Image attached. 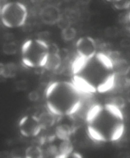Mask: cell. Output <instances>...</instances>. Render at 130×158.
I'll return each mask as SVG.
<instances>
[{"label":"cell","mask_w":130,"mask_h":158,"mask_svg":"<svg viewBox=\"0 0 130 158\" xmlns=\"http://www.w3.org/2000/svg\"><path fill=\"white\" fill-rule=\"evenodd\" d=\"M113 74L107 57L98 52L84 61L75 73L74 77L85 89L93 93L100 92L110 80Z\"/></svg>","instance_id":"obj_1"},{"label":"cell","mask_w":130,"mask_h":158,"mask_svg":"<svg viewBox=\"0 0 130 158\" xmlns=\"http://www.w3.org/2000/svg\"><path fill=\"white\" fill-rule=\"evenodd\" d=\"M74 85L55 81L47 87L45 94L47 108L57 117L69 115L84 98L81 91Z\"/></svg>","instance_id":"obj_2"},{"label":"cell","mask_w":130,"mask_h":158,"mask_svg":"<svg viewBox=\"0 0 130 158\" xmlns=\"http://www.w3.org/2000/svg\"><path fill=\"white\" fill-rule=\"evenodd\" d=\"M87 129L100 142L112 141L121 137L125 126L122 111L108 106H101L88 123Z\"/></svg>","instance_id":"obj_3"},{"label":"cell","mask_w":130,"mask_h":158,"mask_svg":"<svg viewBox=\"0 0 130 158\" xmlns=\"http://www.w3.org/2000/svg\"><path fill=\"white\" fill-rule=\"evenodd\" d=\"M48 53L49 45L46 42L39 39L30 40L22 47V61L29 67H43Z\"/></svg>","instance_id":"obj_4"},{"label":"cell","mask_w":130,"mask_h":158,"mask_svg":"<svg viewBox=\"0 0 130 158\" xmlns=\"http://www.w3.org/2000/svg\"><path fill=\"white\" fill-rule=\"evenodd\" d=\"M1 16L3 23L10 28L21 26L25 23L28 16L26 7L17 2L7 3L2 7Z\"/></svg>","instance_id":"obj_5"},{"label":"cell","mask_w":130,"mask_h":158,"mask_svg":"<svg viewBox=\"0 0 130 158\" xmlns=\"http://www.w3.org/2000/svg\"><path fill=\"white\" fill-rule=\"evenodd\" d=\"M75 47L78 56L85 59L97 53L99 48L98 44L96 40L88 36H82L78 39L76 42Z\"/></svg>","instance_id":"obj_6"},{"label":"cell","mask_w":130,"mask_h":158,"mask_svg":"<svg viewBox=\"0 0 130 158\" xmlns=\"http://www.w3.org/2000/svg\"><path fill=\"white\" fill-rule=\"evenodd\" d=\"M62 15L60 8L53 4L44 6L41 8L39 13L40 18L41 21L49 25L59 24L62 18Z\"/></svg>","instance_id":"obj_7"},{"label":"cell","mask_w":130,"mask_h":158,"mask_svg":"<svg viewBox=\"0 0 130 158\" xmlns=\"http://www.w3.org/2000/svg\"><path fill=\"white\" fill-rule=\"evenodd\" d=\"M21 133L26 137L35 136L42 130L36 116H26L23 118L19 123Z\"/></svg>","instance_id":"obj_8"},{"label":"cell","mask_w":130,"mask_h":158,"mask_svg":"<svg viewBox=\"0 0 130 158\" xmlns=\"http://www.w3.org/2000/svg\"><path fill=\"white\" fill-rule=\"evenodd\" d=\"M36 117L42 129H47L51 127L60 119L47 109L46 111L42 112L38 116Z\"/></svg>","instance_id":"obj_9"},{"label":"cell","mask_w":130,"mask_h":158,"mask_svg":"<svg viewBox=\"0 0 130 158\" xmlns=\"http://www.w3.org/2000/svg\"><path fill=\"white\" fill-rule=\"evenodd\" d=\"M74 128L66 123L58 124L55 128V136L60 141L71 139Z\"/></svg>","instance_id":"obj_10"},{"label":"cell","mask_w":130,"mask_h":158,"mask_svg":"<svg viewBox=\"0 0 130 158\" xmlns=\"http://www.w3.org/2000/svg\"><path fill=\"white\" fill-rule=\"evenodd\" d=\"M58 146L59 158L68 157L73 152V145L71 139L60 141Z\"/></svg>","instance_id":"obj_11"},{"label":"cell","mask_w":130,"mask_h":158,"mask_svg":"<svg viewBox=\"0 0 130 158\" xmlns=\"http://www.w3.org/2000/svg\"><path fill=\"white\" fill-rule=\"evenodd\" d=\"M17 71L16 65L14 63H1L0 66V75L6 78L14 77Z\"/></svg>","instance_id":"obj_12"},{"label":"cell","mask_w":130,"mask_h":158,"mask_svg":"<svg viewBox=\"0 0 130 158\" xmlns=\"http://www.w3.org/2000/svg\"><path fill=\"white\" fill-rule=\"evenodd\" d=\"M77 35V30L72 25L62 28L61 37L63 40L66 42H69L73 41L76 38Z\"/></svg>","instance_id":"obj_13"},{"label":"cell","mask_w":130,"mask_h":158,"mask_svg":"<svg viewBox=\"0 0 130 158\" xmlns=\"http://www.w3.org/2000/svg\"><path fill=\"white\" fill-rule=\"evenodd\" d=\"M25 154L27 158H42L43 157V151L39 146L32 145L26 149Z\"/></svg>","instance_id":"obj_14"},{"label":"cell","mask_w":130,"mask_h":158,"mask_svg":"<svg viewBox=\"0 0 130 158\" xmlns=\"http://www.w3.org/2000/svg\"><path fill=\"white\" fill-rule=\"evenodd\" d=\"M120 30L115 25L108 26L104 30V34L107 38L109 39L115 38L119 36L121 34Z\"/></svg>","instance_id":"obj_15"},{"label":"cell","mask_w":130,"mask_h":158,"mask_svg":"<svg viewBox=\"0 0 130 158\" xmlns=\"http://www.w3.org/2000/svg\"><path fill=\"white\" fill-rule=\"evenodd\" d=\"M18 47L16 43L13 41L7 42L3 45L2 50L3 53L8 55H12L17 52Z\"/></svg>","instance_id":"obj_16"},{"label":"cell","mask_w":130,"mask_h":158,"mask_svg":"<svg viewBox=\"0 0 130 158\" xmlns=\"http://www.w3.org/2000/svg\"><path fill=\"white\" fill-rule=\"evenodd\" d=\"M113 5L115 8L119 10H123L130 6V1L127 0H115L112 2Z\"/></svg>","instance_id":"obj_17"},{"label":"cell","mask_w":130,"mask_h":158,"mask_svg":"<svg viewBox=\"0 0 130 158\" xmlns=\"http://www.w3.org/2000/svg\"><path fill=\"white\" fill-rule=\"evenodd\" d=\"M119 45L121 48L128 50L130 48V37L126 36L122 38L119 41Z\"/></svg>","instance_id":"obj_18"},{"label":"cell","mask_w":130,"mask_h":158,"mask_svg":"<svg viewBox=\"0 0 130 158\" xmlns=\"http://www.w3.org/2000/svg\"><path fill=\"white\" fill-rule=\"evenodd\" d=\"M40 97L39 94L36 90H33L30 91L28 94L29 99L32 102H36L38 100Z\"/></svg>","instance_id":"obj_19"},{"label":"cell","mask_w":130,"mask_h":158,"mask_svg":"<svg viewBox=\"0 0 130 158\" xmlns=\"http://www.w3.org/2000/svg\"><path fill=\"white\" fill-rule=\"evenodd\" d=\"M16 85V88L18 90L22 91L26 89L27 86L26 82L23 80H20L17 81Z\"/></svg>","instance_id":"obj_20"},{"label":"cell","mask_w":130,"mask_h":158,"mask_svg":"<svg viewBox=\"0 0 130 158\" xmlns=\"http://www.w3.org/2000/svg\"><path fill=\"white\" fill-rule=\"evenodd\" d=\"M124 75L127 81L130 84V66Z\"/></svg>","instance_id":"obj_21"},{"label":"cell","mask_w":130,"mask_h":158,"mask_svg":"<svg viewBox=\"0 0 130 158\" xmlns=\"http://www.w3.org/2000/svg\"><path fill=\"white\" fill-rule=\"evenodd\" d=\"M127 24H128V28L130 30V12L129 13L128 19Z\"/></svg>","instance_id":"obj_22"},{"label":"cell","mask_w":130,"mask_h":158,"mask_svg":"<svg viewBox=\"0 0 130 158\" xmlns=\"http://www.w3.org/2000/svg\"><path fill=\"white\" fill-rule=\"evenodd\" d=\"M128 53L129 56H130V48L128 50Z\"/></svg>","instance_id":"obj_23"},{"label":"cell","mask_w":130,"mask_h":158,"mask_svg":"<svg viewBox=\"0 0 130 158\" xmlns=\"http://www.w3.org/2000/svg\"><path fill=\"white\" fill-rule=\"evenodd\" d=\"M129 156H130V152L129 153Z\"/></svg>","instance_id":"obj_24"}]
</instances>
